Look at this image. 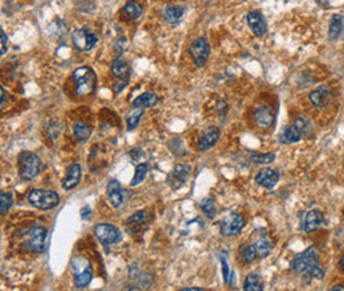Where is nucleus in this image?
Here are the masks:
<instances>
[{"mask_svg": "<svg viewBox=\"0 0 344 291\" xmlns=\"http://www.w3.org/2000/svg\"><path fill=\"white\" fill-rule=\"evenodd\" d=\"M313 130V123L307 117L300 115L295 119L293 125L285 128V131L279 135V141L283 144H291L297 143L300 139H303L304 137L311 132Z\"/></svg>", "mask_w": 344, "mask_h": 291, "instance_id": "1", "label": "nucleus"}, {"mask_svg": "<svg viewBox=\"0 0 344 291\" xmlns=\"http://www.w3.org/2000/svg\"><path fill=\"white\" fill-rule=\"evenodd\" d=\"M73 80L75 84V93L80 97H86L93 93L97 86V75L89 66H81L73 72Z\"/></svg>", "mask_w": 344, "mask_h": 291, "instance_id": "2", "label": "nucleus"}, {"mask_svg": "<svg viewBox=\"0 0 344 291\" xmlns=\"http://www.w3.org/2000/svg\"><path fill=\"white\" fill-rule=\"evenodd\" d=\"M19 175L23 180H32L39 175L41 169V159L39 155L31 151H23L17 155Z\"/></svg>", "mask_w": 344, "mask_h": 291, "instance_id": "3", "label": "nucleus"}, {"mask_svg": "<svg viewBox=\"0 0 344 291\" xmlns=\"http://www.w3.org/2000/svg\"><path fill=\"white\" fill-rule=\"evenodd\" d=\"M28 201L32 207L37 209L49 210L59 205L60 196L49 189H32L28 195Z\"/></svg>", "mask_w": 344, "mask_h": 291, "instance_id": "4", "label": "nucleus"}, {"mask_svg": "<svg viewBox=\"0 0 344 291\" xmlns=\"http://www.w3.org/2000/svg\"><path fill=\"white\" fill-rule=\"evenodd\" d=\"M318 262H319V253H318L315 246H310L303 253L295 257L291 262V267L298 273H304L315 265H318Z\"/></svg>", "mask_w": 344, "mask_h": 291, "instance_id": "5", "label": "nucleus"}, {"mask_svg": "<svg viewBox=\"0 0 344 291\" xmlns=\"http://www.w3.org/2000/svg\"><path fill=\"white\" fill-rule=\"evenodd\" d=\"M27 236H28V240L24 245L27 250L34 251V253H43L45 250L48 238L47 229L43 226H34L31 230H28Z\"/></svg>", "mask_w": 344, "mask_h": 291, "instance_id": "6", "label": "nucleus"}, {"mask_svg": "<svg viewBox=\"0 0 344 291\" xmlns=\"http://www.w3.org/2000/svg\"><path fill=\"white\" fill-rule=\"evenodd\" d=\"M72 41L74 47L79 50H88L93 49L94 45L97 44L98 36L89 28H80L75 29L72 33Z\"/></svg>", "mask_w": 344, "mask_h": 291, "instance_id": "7", "label": "nucleus"}, {"mask_svg": "<svg viewBox=\"0 0 344 291\" xmlns=\"http://www.w3.org/2000/svg\"><path fill=\"white\" fill-rule=\"evenodd\" d=\"M244 225L245 221L242 219V216L236 212H232L221 220V222H220V230H221L222 236L233 237V236L240 235Z\"/></svg>", "mask_w": 344, "mask_h": 291, "instance_id": "8", "label": "nucleus"}, {"mask_svg": "<svg viewBox=\"0 0 344 291\" xmlns=\"http://www.w3.org/2000/svg\"><path fill=\"white\" fill-rule=\"evenodd\" d=\"M209 43L206 37H197L189 47V56L196 66H204L209 57Z\"/></svg>", "mask_w": 344, "mask_h": 291, "instance_id": "9", "label": "nucleus"}, {"mask_svg": "<svg viewBox=\"0 0 344 291\" xmlns=\"http://www.w3.org/2000/svg\"><path fill=\"white\" fill-rule=\"evenodd\" d=\"M94 235L103 245H113L122 240L119 229L111 224H98L94 228Z\"/></svg>", "mask_w": 344, "mask_h": 291, "instance_id": "10", "label": "nucleus"}, {"mask_svg": "<svg viewBox=\"0 0 344 291\" xmlns=\"http://www.w3.org/2000/svg\"><path fill=\"white\" fill-rule=\"evenodd\" d=\"M191 173V167L187 164H176L168 175V184L172 189H179L187 183Z\"/></svg>", "mask_w": 344, "mask_h": 291, "instance_id": "11", "label": "nucleus"}, {"mask_svg": "<svg viewBox=\"0 0 344 291\" xmlns=\"http://www.w3.org/2000/svg\"><path fill=\"white\" fill-rule=\"evenodd\" d=\"M246 22L251 31L253 32L254 36L257 37H262L266 35L267 32V24H266V20L263 17L262 13L260 11H251L246 16Z\"/></svg>", "mask_w": 344, "mask_h": 291, "instance_id": "12", "label": "nucleus"}, {"mask_svg": "<svg viewBox=\"0 0 344 291\" xmlns=\"http://www.w3.org/2000/svg\"><path fill=\"white\" fill-rule=\"evenodd\" d=\"M254 121L260 127L269 128L275 122V111L269 105H261L254 110Z\"/></svg>", "mask_w": 344, "mask_h": 291, "instance_id": "13", "label": "nucleus"}, {"mask_svg": "<svg viewBox=\"0 0 344 291\" xmlns=\"http://www.w3.org/2000/svg\"><path fill=\"white\" fill-rule=\"evenodd\" d=\"M332 100V91L327 85L319 86L318 89L310 93V101L316 109H324L329 106Z\"/></svg>", "mask_w": 344, "mask_h": 291, "instance_id": "14", "label": "nucleus"}, {"mask_svg": "<svg viewBox=\"0 0 344 291\" xmlns=\"http://www.w3.org/2000/svg\"><path fill=\"white\" fill-rule=\"evenodd\" d=\"M279 180V173L272 168H263L260 172L257 173L256 182L257 184H260L261 187L266 188V189H272L275 187V184Z\"/></svg>", "mask_w": 344, "mask_h": 291, "instance_id": "15", "label": "nucleus"}, {"mask_svg": "<svg viewBox=\"0 0 344 291\" xmlns=\"http://www.w3.org/2000/svg\"><path fill=\"white\" fill-rule=\"evenodd\" d=\"M107 192V199H109V203L113 205L114 208H119L123 203V192L122 187H121V183L116 179H113L111 182L107 184L106 188Z\"/></svg>", "mask_w": 344, "mask_h": 291, "instance_id": "16", "label": "nucleus"}, {"mask_svg": "<svg viewBox=\"0 0 344 291\" xmlns=\"http://www.w3.org/2000/svg\"><path fill=\"white\" fill-rule=\"evenodd\" d=\"M220 137V130L217 127H208L204 131V134L201 135L200 141H199V150L200 151H206L211 150V148L217 143Z\"/></svg>", "mask_w": 344, "mask_h": 291, "instance_id": "17", "label": "nucleus"}, {"mask_svg": "<svg viewBox=\"0 0 344 291\" xmlns=\"http://www.w3.org/2000/svg\"><path fill=\"white\" fill-rule=\"evenodd\" d=\"M82 169L79 163H73L72 166L68 168V173H66L65 179H64L63 187L64 189H72V188L77 187L79 183L81 182Z\"/></svg>", "mask_w": 344, "mask_h": 291, "instance_id": "18", "label": "nucleus"}, {"mask_svg": "<svg viewBox=\"0 0 344 291\" xmlns=\"http://www.w3.org/2000/svg\"><path fill=\"white\" fill-rule=\"evenodd\" d=\"M147 219H148V213L146 212V210H138V212H135L132 216H130L127 219V221H126V226H127L128 232L131 233H137L139 232L142 228H143V225L147 222Z\"/></svg>", "mask_w": 344, "mask_h": 291, "instance_id": "19", "label": "nucleus"}, {"mask_svg": "<svg viewBox=\"0 0 344 291\" xmlns=\"http://www.w3.org/2000/svg\"><path fill=\"white\" fill-rule=\"evenodd\" d=\"M323 222H324V217H323V213L320 210H310L306 215V219H304V230L307 233L314 232L323 225Z\"/></svg>", "mask_w": 344, "mask_h": 291, "instance_id": "20", "label": "nucleus"}, {"mask_svg": "<svg viewBox=\"0 0 344 291\" xmlns=\"http://www.w3.org/2000/svg\"><path fill=\"white\" fill-rule=\"evenodd\" d=\"M158 95L155 93H143L139 97L132 101V107H142V109H148V107L157 106Z\"/></svg>", "mask_w": 344, "mask_h": 291, "instance_id": "21", "label": "nucleus"}, {"mask_svg": "<svg viewBox=\"0 0 344 291\" xmlns=\"http://www.w3.org/2000/svg\"><path fill=\"white\" fill-rule=\"evenodd\" d=\"M344 29V17L341 15H334L329 25L330 40H336L341 35Z\"/></svg>", "mask_w": 344, "mask_h": 291, "instance_id": "22", "label": "nucleus"}, {"mask_svg": "<svg viewBox=\"0 0 344 291\" xmlns=\"http://www.w3.org/2000/svg\"><path fill=\"white\" fill-rule=\"evenodd\" d=\"M111 73L116 79H128L130 68L122 57H117L114 60L113 65H111Z\"/></svg>", "mask_w": 344, "mask_h": 291, "instance_id": "23", "label": "nucleus"}, {"mask_svg": "<svg viewBox=\"0 0 344 291\" xmlns=\"http://www.w3.org/2000/svg\"><path fill=\"white\" fill-rule=\"evenodd\" d=\"M91 278H93V267H91V265H88L82 271L77 273L74 276L75 286L79 288L86 287L90 283Z\"/></svg>", "mask_w": 344, "mask_h": 291, "instance_id": "24", "label": "nucleus"}, {"mask_svg": "<svg viewBox=\"0 0 344 291\" xmlns=\"http://www.w3.org/2000/svg\"><path fill=\"white\" fill-rule=\"evenodd\" d=\"M164 19L168 23L174 24V23H178L179 20L182 19L183 15H184V8L182 6H168L164 10Z\"/></svg>", "mask_w": 344, "mask_h": 291, "instance_id": "25", "label": "nucleus"}, {"mask_svg": "<svg viewBox=\"0 0 344 291\" xmlns=\"http://www.w3.org/2000/svg\"><path fill=\"white\" fill-rule=\"evenodd\" d=\"M123 11H125V13L130 19L137 20L143 13V7L139 3H137V2H134V0H128L127 3L125 4V7H123Z\"/></svg>", "mask_w": 344, "mask_h": 291, "instance_id": "26", "label": "nucleus"}, {"mask_svg": "<svg viewBox=\"0 0 344 291\" xmlns=\"http://www.w3.org/2000/svg\"><path fill=\"white\" fill-rule=\"evenodd\" d=\"M73 134L77 138V141L85 142L90 137L91 128L84 122H75L74 126H73Z\"/></svg>", "mask_w": 344, "mask_h": 291, "instance_id": "27", "label": "nucleus"}, {"mask_svg": "<svg viewBox=\"0 0 344 291\" xmlns=\"http://www.w3.org/2000/svg\"><path fill=\"white\" fill-rule=\"evenodd\" d=\"M144 113V109L142 107H134L131 113H128L126 117V122H127L128 130H134L138 125H139V121H141L142 115Z\"/></svg>", "mask_w": 344, "mask_h": 291, "instance_id": "28", "label": "nucleus"}, {"mask_svg": "<svg viewBox=\"0 0 344 291\" xmlns=\"http://www.w3.org/2000/svg\"><path fill=\"white\" fill-rule=\"evenodd\" d=\"M254 247H256L257 256L260 257V258H265V257L269 256L270 250H272V244H270L267 238L262 237L254 244Z\"/></svg>", "mask_w": 344, "mask_h": 291, "instance_id": "29", "label": "nucleus"}, {"mask_svg": "<svg viewBox=\"0 0 344 291\" xmlns=\"http://www.w3.org/2000/svg\"><path fill=\"white\" fill-rule=\"evenodd\" d=\"M147 172H148V164L147 163L138 164L137 169H135V176L132 178L130 185H131V187H137V185L141 184L144 179H146V175H147Z\"/></svg>", "mask_w": 344, "mask_h": 291, "instance_id": "30", "label": "nucleus"}, {"mask_svg": "<svg viewBox=\"0 0 344 291\" xmlns=\"http://www.w3.org/2000/svg\"><path fill=\"white\" fill-rule=\"evenodd\" d=\"M244 290H246V291H261L262 290V285H261L260 277L257 276V274H249V276L245 278Z\"/></svg>", "mask_w": 344, "mask_h": 291, "instance_id": "31", "label": "nucleus"}, {"mask_svg": "<svg viewBox=\"0 0 344 291\" xmlns=\"http://www.w3.org/2000/svg\"><path fill=\"white\" fill-rule=\"evenodd\" d=\"M12 204H13V198L10 192H2V193H0V212H2L3 216L8 213L10 208L12 207Z\"/></svg>", "mask_w": 344, "mask_h": 291, "instance_id": "32", "label": "nucleus"}, {"mask_svg": "<svg viewBox=\"0 0 344 291\" xmlns=\"http://www.w3.org/2000/svg\"><path fill=\"white\" fill-rule=\"evenodd\" d=\"M249 159H251L252 162H254V163L267 164V163H272L273 160L275 159V155L273 152L253 153V155H251V157H249Z\"/></svg>", "mask_w": 344, "mask_h": 291, "instance_id": "33", "label": "nucleus"}, {"mask_svg": "<svg viewBox=\"0 0 344 291\" xmlns=\"http://www.w3.org/2000/svg\"><path fill=\"white\" fill-rule=\"evenodd\" d=\"M200 208L204 213L206 215V217H209V219H213V217L216 216V208H215V203L211 198L204 199L200 204Z\"/></svg>", "mask_w": 344, "mask_h": 291, "instance_id": "34", "label": "nucleus"}, {"mask_svg": "<svg viewBox=\"0 0 344 291\" xmlns=\"http://www.w3.org/2000/svg\"><path fill=\"white\" fill-rule=\"evenodd\" d=\"M306 273V276H304V279H306V282H310L311 279H320L323 278V274H324V271H323L322 269H320L318 265H315V266H313L311 269H309Z\"/></svg>", "mask_w": 344, "mask_h": 291, "instance_id": "35", "label": "nucleus"}, {"mask_svg": "<svg viewBox=\"0 0 344 291\" xmlns=\"http://www.w3.org/2000/svg\"><path fill=\"white\" fill-rule=\"evenodd\" d=\"M242 257H244V261L246 263L253 262L257 257H258V256H257V251H256V247H254V245H252V246H247L246 249L244 250V253H242Z\"/></svg>", "mask_w": 344, "mask_h": 291, "instance_id": "36", "label": "nucleus"}, {"mask_svg": "<svg viewBox=\"0 0 344 291\" xmlns=\"http://www.w3.org/2000/svg\"><path fill=\"white\" fill-rule=\"evenodd\" d=\"M126 85H127V79H118V81L113 85L114 93H119L121 90H123L126 88Z\"/></svg>", "mask_w": 344, "mask_h": 291, "instance_id": "37", "label": "nucleus"}, {"mask_svg": "<svg viewBox=\"0 0 344 291\" xmlns=\"http://www.w3.org/2000/svg\"><path fill=\"white\" fill-rule=\"evenodd\" d=\"M220 261H221V265H222V274H224V282L225 283H228L229 281V267H228V263H226V260L224 258V257H220Z\"/></svg>", "mask_w": 344, "mask_h": 291, "instance_id": "38", "label": "nucleus"}, {"mask_svg": "<svg viewBox=\"0 0 344 291\" xmlns=\"http://www.w3.org/2000/svg\"><path fill=\"white\" fill-rule=\"evenodd\" d=\"M0 36H2V43H0V44H2V54H6L7 53V41H8V38H7V36H6V32H4V29L2 28L0 29Z\"/></svg>", "mask_w": 344, "mask_h": 291, "instance_id": "39", "label": "nucleus"}, {"mask_svg": "<svg viewBox=\"0 0 344 291\" xmlns=\"http://www.w3.org/2000/svg\"><path fill=\"white\" fill-rule=\"evenodd\" d=\"M88 213H90V208L86 205V207H84L81 209V217H82V219H86V215H88Z\"/></svg>", "mask_w": 344, "mask_h": 291, "instance_id": "40", "label": "nucleus"}, {"mask_svg": "<svg viewBox=\"0 0 344 291\" xmlns=\"http://www.w3.org/2000/svg\"><path fill=\"white\" fill-rule=\"evenodd\" d=\"M182 291H204V288H201V287H185V288H182Z\"/></svg>", "mask_w": 344, "mask_h": 291, "instance_id": "41", "label": "nucleus"}, {"mask_svg": "<svg viewBox=\"0 0 344 291\" xmlns=\"http://www.w3.org/2000/svg\"><path fill=\"white\" fill-rule=\"evenodd\" d=\"M0 90H2V105H4V98H6V89H4V86H2V88H0Z\"/></svg>", "mask_w": 344, "mask_h": 291, "instance_id": "42", "label": "nucleus"}, {"mask_svg": "<svg viewBox=\"0 0 344 291\" xmlns=\"http://www.w3.org/2000/svg\"><path fill=\"white\" fill-rule=\"evenodd\" d=\"M319 4H323V6H327L330 3V0H316Z\"/></svg>", "mask_w": 344, "mask_h": 291, "instance_id": "43", "label": "nucleus"}, {"mask_svg": "<svg viewBox=\"0 0 344 291\" xmlns=\"http://www.w3.org/2000/svg\"><path fill=\"white\" fill-rule=\"evenodd\" d=\"M340 269L344 271V254H343V257H341V260H340Z\"/></svg>", "mask_w": 344, "mask_h": 291, "instance_id": "44", "label": "nucleus"}, {"mask_svg": "<svg viewBox=\"0 0 344 291\" xmlns=\"http://www.w3.org/2000/svg\"><path fill=\"white\" fill-rule=\"evenodd\" d=\"M331 290H344L343 286H335V287H332Z\"/></svg>", "mask_w": 344, "mask_h": 291, "instance_id": "45", "label": "nucleus"}]
</instances>
